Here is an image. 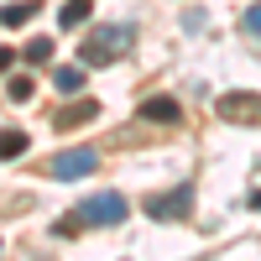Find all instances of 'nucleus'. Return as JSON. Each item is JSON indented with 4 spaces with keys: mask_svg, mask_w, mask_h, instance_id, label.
<instances>
[{
    "mask_svg": "<svg viewBox=\"0 0 261 261\" xmlns=\"http://www.w3.org/2000/svg\"><path fill=\"white\" fill-rule=\"evenodd\" d=\"M130 42H136V27H125V21H115V27H94L89 37L79 42V58L84 68H105V63H115L130 53Z\"/></svg>",
    "mask_w": 261,
    "mask_h": 261,
    "instance_id": "1",
    "label": "nucleus"
},
{
    "mask_svg": "<svg viewBox=\"0 0 261 261\" xmlns=\"http://www.w3.org/2000/svg\"><path fill=\"white\" fill-rule=\"evenodd\" d=\"M73 214H79V225H125L130 204L120 199V193H110V188H105V193H89V199H84Z\"/></svg>",
    "mask_w": 261,
    "mask_h": 261,
    "instance_id": "2",
    "label": "nucleus"
},
{
    "mask_svg": "<svg viewBox=\"0 0 261 261\" xmlns=\"http://www.w3.org/2000/svg\"><path fill=\"white\" fill-rule=\"evenodd\" d=\"M188 209H193V188L178 183V188H167V193H151L146 199V220H188Z\"/></svg>",
    "mask_w": 261,
    "mask_h": 261,
    "instance_id": "3",
    "label": "nucleus"
},
{
    "mask_svg": "<svg viewBox=\"0 0 261 261\" xmlns=\"http://www.w3.org/2000/svg\"><path fill=\"white\" fill-rule=\"evenodd\" d=\"M220 120H230V125H261V94H251V89H235V94H225L220 105Z\"/></svg>",
    "mask_w": 261,
    "mask_h": 261,
    "instance_id": "4",
    "label": "nucleus"
},
{
    "mask_svg": "<svg viewBox=\"0 0 261 261\" xmlns=\"http://www.w3.org/2000/svg\"><path fill=\"white\" fill-rule=\"evenodd\" d=\"M94 167H99V151L94 146H73V151H58V157H53V178L73 183V178H89Z\"/></svg>",
    "mask_w": 261,
    "mask_h": 261,
    "instance_id": "5",
    "label": "nucleus"
},
{
    "mask_svg": "<svg viewBox=\"0 0 261 261\" xmlns=\"http://www.w3.org/2000/svg\"><path fill=\"white\" fill-rule=\"evenodd\" d=\"M89 120H99V99H73V105H63V110L53 115L58 130H79V125H89Z\"/></svg>",
    "mask_w": 261,
    "mask_h": 261,
    "instance_id": "6",
    "label": "nucleus"
},
{
    "mask_svg": "<svg viewBox=\"0 0 261 261\" xmlns=\"http://www.w3.org/2000/svg\"><path fill=\"white\" fill-rule=\"evenodd\" d=\"M141 120L178 125V120H183V105H178V99H167V94H151V99H141Z\"/></svg>",
    "mask_w": 261,
    "mask_h": 261,
    "instance_id": "7",
    "label": "nucleus"
},
{
    "mask_svg": "<svg viewBox=\"0 0 261 261\" xmlns=\"http://www.w3.org/2000/svg\"><path fill=\"white\" fill-rule=\"evenodd\" d=\"M37 16V0H11L6 11H0V21H6V27H21V21H32Z\"/></svg>",
    "mask_w": 261,
    "mask_h": 261,
    "instance_id": "8",
    "label": "nucleus"
},
{
    "mask_svg": "<svg viewBox=\"0 0 261 261\" xmlns=\"http://www.w3.org/2000/svg\"><path fill=\"white\" fill-rule=\"evenodd\" d=\"M53 84H58V94H79L84 89V63H79V68H58Z\"/></svg>",
    "mask_w": 261,
    "mask_h": 261,
    "instance_id": "9",
    "label": "nucleus"
},
{
    "mask_svg": "<svg viewBox=\"0 0 261 261\" xmlns=\"http://www.w3.org/2000/svg\"><path fill=\"white\" fill-rule=\"evenodd\" d=\"M84 16H89V0H68V6H63V16H58V27L73 32V27H84Z\"/></svg>",
    "mask_w": 261,
    "mask_h": 261,
    "instance_id": "10",
    "label": "nucleus"
},
{
    "mask_svg": "<svg viewBox=\"0 0 261 261\" xmlns=\"http://www.w3.org/2000/svg\"><path fill=\"white\" fill-rule=\"evenodd\" d=\"M21 151H27V130H6V136H0V157H6V162H16Z\"/></svg>",
    "mask_w": 261,
    "mask_h": 261,
    "instance_id": "11",
    "label": "nucleus"
},
{
    "mask_svg": "<svg viewBox=\"0 0 261 261\" xmlns=\"http://www.w3.org/2000/svg\"><path fill=\"white\" fill-rule=\"evenodd\" d=\"M32 89H37V84H32L27 73H6V94H11V99H32Z\"/></svg>",
    "mask_w": 261,
    "mask_h": 261,
    "instance_id": "12",
    "label": "nucleus"
},
{
    "mask_svg": "<svg viewBox=\"0 0 261 261\" xmlns=\"http://www.w3.org/2000/svg\"><path fill=\"white\" fill-rule=\"evenodd\" d=\"M47 58H53V42L47 37H32L27 42V63H47Z\"/></svg>",
    "mask_w": 261,
    "mask_h": 261,
    "instance_id": "13",
    "label": "nucleus"
},
{
    "mask_svg": "<svg viewBox=\"0 0 261 261\" xmlns=\"http://www.w3.org/2000/svg\"><path fill=\"white\" fill-rule=\"evenodd\" d=\"M246 32H251V37H261V0L246 11Z\"/></svg>",
    "mask_w": 261,
    "mask_h": 261,
    "instance_id": "14",
    "label": "nucleus"
}]
</instances>
